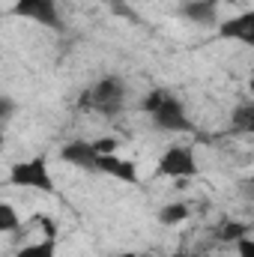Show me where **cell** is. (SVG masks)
<instances>
[{"label": "cell", "instance_id": "obj_11", "mask_svg": "<svg viewBox=\"0 0 254 257\" xmlns=\"http://www.w3.org/2000/svg\"><path fill=\"white\" fill-rule=\"evenodd\" d=\"M186 218H189V206L186 203H168V206L159 209V224L174 227V224H183Z\"/></svg>", "mask_w": 254, "mask_h": 257}, {"label": "cell", "instance_id": "obj_5", "mask_svg": "<svg viewBox=\"0 0 254 257\" xmlns=\"http://www.w3.org/2000/svg\"><path fill=\"white\" fill-rule=\"evenodd\" d=\"M9 15L36 21V24H42L48 30H63V18H60V9H57V0H15Z\"/></svg>", "mask_w": 254, "mask_h": 257}, {"label": "cell", "instance_id": "obj_1", "mask_svg": "<svg viewBox=\"0 0 254 257\" xmlns=\"http://www.w3.org/2000/svg\"><path fill=\"white\" fill-rule=\"evenodd\" d=\"M78 108L99 114V117H117L126 108V81L117 75H105L96 84H90L81 96H78Z\"/></svg>", "mask_w": 254, "mask_h": 257}, {"label": "cell", "instance_id": "obj_8", "mask_svg": "<svg viewBox=\"0 0 254 257\" xmlns=\"http://www.w3.org/2000/svg\"><path fill=\"white\" fill-rule=\"evenodd\" d=\"M96 174H105V177H114L126 186H138L141 177H138V168L129 162V159H120L117 153L111 156H99V165H96Z\"/></svg>", "mask_w": 254, "mask_h": 257}, {"label": "cell", "instance_id": "obj_14", "mask_svg": "<svg viewBox=\"0 0 254 257\" xmlns=\"http://www.w3.org/2000/svg\"><path fill=\"white\" fill-rule=\"evenodd\" d=\"M233 123H236L239 128H245V132H254V105L239 108V111L233 114Z\"/></svg>", "mask_w": 254, "mask_h": 257}, {"label": "cell", "instance_id": "obj_4", "mask_svg": "<svg viewBox=\"0 0 254 257\" xmlns=\"http://www.w3.org/2000/svg\"><path fill=\"white\" fill-rule=\"evenodd\" d=\"M197 159L191 153V147H183V144H174L162 153L159 165H156V174L159 177H174V180H189V177H197Z\"/></svg>", "mask_w": 254, "mask_h": 257}, {"label": "cell", "instance_id": "obj_7", "mask_svg": "<svg viewBox=\"0 0 254 257\" xmlns=\"http://www.w3.org/2000/svg\"><path fill=\"white\" fill-rule=\"evenodd\" d=\"M60 159L66 165H75L81 171H93L96 174V165H99V153L90 141H69L60 147Z\"/></svg>", "mask_w": 254, "mask_h": 257}, {"label": "cell", "instance_id": "obj_10", "mask_svg": "<svg viewBox=\"0 0 254 257\" xmlns=\"http://www.w3.org/2000/svg\"><path fill=\"white\" fill-rule=\"evenodd\" d=\"M215 236H218L221 242H233V245H236L239 239L248 236V224H245V221H233V218H230V221H221V227L215 230Z\"/></svg>", "mask_w": 254, "mask_h": 257}, {"label": "cell", "instance_id": "obj_2", "mask_svg": "<svg viewBox=\"0 0 254 257\" xmlns=\"http://www.w3.org/2000/svg\"><path fill=\"white\" fill-rule=\"evenodd\" d=\"M141 108L153 117V126L162 128V132H191V120L189 114H186V105L174 96V93H168V90H162V87H156L144 102H141Z\"/></svg>", "mask_w": 254, "mask_h": 257}, {"label": "cell", "instance_id": "obj_21", "mask_svg": "<svg viewBox=\"0 0 254 257\" xmlns=\"http://www.w3.org/2000/svg\"><path fill=\"white\" fill-rule=\"evenodd\" d=\"M251 186H254V174H251Z\"/></svg>", "mask_w": 254, "mask_h": 257}, {"label": "cell", "instance_id": "obj_18", "mask_svg": "<svg viewBox=\"0 0 254 257\" xmlns=\"http://www.w3.org/2000/svg\"><path fill=\"white\" fill-rule=\"evenodd\" d=\"M12 111H15V102H12V99H3V123L12 117Z\"/></svg>", "mask_w": 254, "mask_h": 257}, {"label": "cell", "instance_id": "obj_12", "mask_svg": "<svg viewBox=\"0 0 254 257\" xmlns=\"http://www.w3.org/2000/svg\"><path fill=\"white\" fill-rule=\"evenodd\" d=\"M15 257H57V242L54 239H42V242H30L24 248H18Z\"/></svg>", "mask_w": 254, "mask_h": 257}, {"label": "cell", "instance_id": "obj_17", "mask_svg": "<svg viewBox=\"0 0 254 257\" xmlns=\"http://www.w3.org/2000/svg\"><path fill=\"white\" fill-rule=\"evenodd\" d=\"M236 248H239V257H254V239H251V236L239 239V242H236Z\"/></svg>", "mask_w": 254, "mask_h": 257}, {"label": "cell", "instance_id": "obj_16", "mask_svg": "<svg viewBox=\"0 0 254 257\" xmlns=\"http://www.w3.org/2000/svg\"><path fill=\"white\" fill-rule=\"evenodd\" d=\"M39 221H42V233H45L48 239H54V236H57V221H54V218H48V215H42Z\"/></svg>", "mask_w": 254, "mask_h": 257}, {"label": "cell", "instance_id": "obj_6", "mask_svg": "<svg viewBox=\"0 0 254 257\" xmlns=\"http://www.w3.org/2000/svg\"><path fill=\"white\" fill-rule=\"evenodd\" d=\"M218 39H227V42H239V45H248L254 48V9H245L239 15H230L224 21H218Z\"/></svg>", "mask_w": 254, "mask_h": 257}, {"label": "cell", "instance_id": "obj_9", "mask_svg": "<svg viewBox=\"0 0 254 257\" xmlns=\"http://www.w3.org/2000/svg\"><path fill=\"white\" fill-rule=\"evenodd\" d=\"M180 15L191 24H197V27H218L215 3H209V0H186L180 6Z\"/></svg>", "mask_w": 254, "mask_h": 257}, {"label": "cell", "instance_id": "obj_20", "mask_svg": "<svg viewBox=\"0 0 254 257\" xmlns=\"http://www.w3.org/2000/svg\"><path fill=\"white\" fill-rule=\"evenodd\" d=\"M209 3H221V0H209Z\"/></svg>", "mask_w": 254, "mask_h": 257}, {"label": "cell", "instance_id": "obj_19", "mask_svg": "<svg viewBox=\"0 0 254 257\" xmlns=\"http://www.w3.org/2000/svg\"><path fill=\"white\" fill-rule=\"evenodd\" d=\"M248 87H251V96H254V78H251V81H248Z\"/></svg>", "mask_w": 254, "mask_h": 257}, {"label": "cell", "instance_id": "obj_13", "mask_svg": "<svg viewBox=\"0 0 254 257\" xmlns=\"http://www.w3.org/2000/svg\"><path fill=\"white\" fill-rule=\"evenodd\" d=\"M18 212L12 209V203H0V230H6V233H15L18 230Z\"/></svg>", "mask_w": 254, "mask_h": 257}, {"label": "cell", "instance_id": "obj_3", "mask_svg": "<svg viewBox=\"0 0 254 257\" xmlns=\"http://www.w3.org/2000/svg\"><path fill=\"white\" fill-rule=\"evenodd\" d=\"M6 183L18 186V189H36V192H48V194L57 192V186L51 180V171H48V159L42 153L33 156V159H24V162L12 165Z\"/></svg>", "mask_w": 254, "mask_h": 257}, {"label": "cell", "instance_id": "obj_15", "mask_svg": "<svg viewBox=\"0 0 254 257\" xmlns=\"http://www.w3.org/2000/svg\"><path fill=\"white\" fill-rule=\"evenodd\" d=\"M93 147H96L99 156H111V153H117V141H114V138H99V141H93Z\"/></svg>", "mask_w": 254, "mask_h": 257}]
</instances>
